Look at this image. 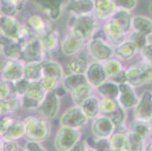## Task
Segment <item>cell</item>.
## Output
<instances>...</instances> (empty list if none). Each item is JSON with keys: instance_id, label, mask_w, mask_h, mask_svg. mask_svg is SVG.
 <instances>
[{"instance_id": "obj_1", "label": "cell", "mask_w": 152, "mask_h": 151, "mask_svg": "<svg viewBox=\"0 0 152 151\" xmlns=\"http://www.w3.org/2000/svg\"><path fill=\"white\" fill-rule=\"evenodd\" d=\"M23 121L24 138L27 141L41 143L50 136L51 124L44 116H29Z\"/></svg>"}, {"instance_id": "obj_2", "label": "cell", "mask_w": 152, "mask_h": 151, "mask_svg": "<svg viewBox=\"0 0 152 151\" xmlns=\"http://www.w3.org/2000/svg\"><path fill=\"white\" fill-rule=\"evenodd\" d=\"M69 20L70 31L76 33L83 38L86 42L94 36L99 30L97 18L93 14L92 15H71Z\"/></svg>"}, {"instance_id": "obj_3", "label": "cell", "mask_w": 152, "mask_h": 151, "mask_svg": "<svg viewBox=\"0 0 152 151\" xmlns=\"http://www.w3.org/2000/svg\"><path fill=\"white\" fill-rule=\"evenodd\" d=\"M126 81L133 88L152 84V66L141 60L125 69Z\"/></svg>"}, {"instance_id": "obj_4", "label": "cell", "mask_w": 152, "mask_h": 151, "mask_svg": "<svg viewBox=\"0 0 152 151\" xmlns=\"http://www.w3.org/2000/svg\"><path fill=\"white\" fill-rule=\"evenodd\" d=\"M88 55L94 61L104 62L114 56V47L102 36H94L86 42Z\"/></svg>"}, {"instance_id": "obj_5", "label": "cell", "mask_w": 152, "mask_h": 151, "mask_svg": "<svg viewBox=\"0 0 152 151\" xmlns=\"http://www.w3.org/2000/svg\"><path fill=\"white\" fill-rule=\"evenodd\" d=\"M81 136L80 128L61 126L55 135L54 146L58 151H69L80 141Z\"/></svg>"}, {"instance_id": "obj_6", "label": "cell", "mask_w": 152, "mask_h": 151, "mask_svg": "<svg viewBox=\"0 0 152 151\" xmlns=\"http://www.w3.org/2000/svg\"><path fill=\"white\" fill-rule=\"evenodd\" d=\"M21 46L22 60L28 61H42L45 59V51L39 36H34L19 43Z\"/></svg>"}, {"instance_id": "obj_7", "label": "cell", "mask_w": 152, "mask_h": 151, "mask_svg": "<svg viewBox=\"0 0 152 151\" xmlns=\"http://www.w3.org/2000/svg\"><path fill=\"white\" fill-rule=\"evenodd\" d=\"M46 91L42 88L39 82L30 83L28 90L20 97V107L27 110H34L40 107Z\"/></svg>"}, {"instance_id": "obj_8", "label": "cell", "mask_w": 152, "mask_h": 151, "mask_svg": "<svg viewBox=\"0 0 152 151\" xmlns=\"http://www.w3.org/2000/svg\"><path fill=\"white\" fill-rule=\"evenodd\" d=\"M23 61L5 58L0 67V79L12 84L23 78Z\"/></svg>"}, {"instance_id": "obj_9", "label": "cell", "mask_w": 152, "mask_h": 151, "mask_svg": "<svg viewBox=\"0 0 152 151\" xmlns=\"http://www.w3.org/2000/svg\"><path fill=\"white\" fill-rule=\"evenodd\" d=\"M135 120L149 123L152 122V90L146 89L141 94L133 108Z\"/></svg>"}, {"instance_id": "obj_10", "label": "cell", "mask_w": 152, "mask_h": 151, "mask_svg": "<svg viewBox=\"0 0 152 151\" xmlns=\"http://www.w3.org/2000/svg\"><path fill=\"white\" fill-rule=\"evenodd\" d=\"M88 121L89 120L84 114L80 106L74 105L64 112L60 118V125L61 126L80 128Z\"/></svg>"}, {"instance_id": "obj_11", "label": "cell", "mask_w": 152, "mask_h": 151, "mask_svg": "<svg viewBox=\"0 0 152 151\" xmlns=\"http://www.w3.org/2000/svg\"><path fill=\"white\" fill-rule=\"evenodd\" d=\"M102 30L106 40L114 48L121 45L127 39L126 33L114 20L110 18L106 20Z\"/></svg>"}, {"instance_id": "obj_12", "label": "cell", "mask_w": 152, "mask_h": 151, "mask_svg": "<svg viewBox=\"0 0 152 151\" xmlns=\"http://www.w3.org/2000/svg\"><path fill=\"white\" fill-rule=\"evenodd\" d=\"M91 128L95 138H109L114 133L116 127L109 116L99 115L93 120Z\"/></svg>"}, {"instance_id": "obj_13", "label": "cell", "mask_w": 152, "mask_h": 151, "mask_svg": "<svg viewBox=\"0 0 152 151\" xmlns=\"http://www.w3.org/2000/svg\"><path fill=\"white\" fill-rule=\"evenodd\" d=\"M52 21L58 20L67 0H32Z\"/></svg>"}, {"instance_id": "obj_14", "label": "cell", "mask_w": 152, "mask_h": 151, "mask_svg": "<svg viewBox=\"0 0 152 151\" xmlns=\"http://www.w3.org/2000/svg\"><path fill=\"white\" fill-rule=\"evenodd\" d=\"M126 133L130 139L145 145L151 138L150 123L134 119L127 128Z\"/></svg>"}, {"instance_id": "obj_15", "label": "cell", "mask_w": 152, "mask_h": 151, "mask_svg": "<svg viewBox=\"0 0 152 151\" xmlns=\"http://www.w3.org/2000/svg\"><path fill=\"white\" fill-rule=\"evenodd\" d=\"M119 89L120 92L117 99L118 104L126 110L133 109L139 100L135 88L129 83L123 82L119 84Z\"/></svg>"}, {"instance_id": "obj_16", "label": "cell", "mask_w": 152, "mask_h": 151, "mask_svg": "<svg viewBox=\"0 0 152 151\" xmlns=\"http://www.w3.org/2000/svg\"><path fill=\"white\" fill-rule=\"evenodd\" d=\"M87 42L83 38L70 31L61 43V48L64 55L73 56L80 53L85 47Z\"/></svg>"}, {"instance_id": "obj_17", "label": "cell", "mask_w": 152, "mask_h": 151, "mask_svg": "<svg viewBox=\"0 0 152 151\" xmlns=\"http://www.w3.org/2000/svg\"><path fill=\"white\" fill-rule=\"evenodd\" d=\"M39 108L45 118L48 120L55 118L60 110V98L54 91L47 92Z\"/></svg>"}, {"instance_id": "obj_18", "label": "cell", "mask_w": 152, "mask_h": 151, "mask_svg": "<svg viewBox=\"0 0 152 151\" xmlns=\"http://www.w3.org/2000/svg\"><path fill=\"white\" fill-rule=\"evenodd\" d=\"M87 82L89 83L94 88L100 85L107 80L105 71L102 62H90L85 72Z\"/></svg>"}, {"instance_id": "obj_19", "label": "cell", "mask_w": 152, "mask_h": 151, "mask_svg": "<svg viewBox=\"0 0 152 151\" xmlns=\"http://www.w3.org/2000/svg\"><path fill=\"white\" fill-rule=\"evenodd\" d=\"M26 24L37 36H42L47 32L52 30L50 20L38 14H34L28 17Z\"/></svg>"}, {"instance_id": "obj_20", "label": "cell", "mask_w": 152, "mask_h": 151, "mask_svg": "<svg viewBox=\"0 0 152 151\" xmlns=\"http://www.w3.org/2000/svg\"><path fill=\"white\" fill-rule=\"evenodd\" d=\"M117 9L112 0H94L93 15L99 20H108Z\"/></svg>"}, {"instance_id": "obj_21", "label": "cell", "mask_w": 152, "mask_h": 151, "mask_svg": "<svg viewBox=\"0 0 152 151\" xmlns=\"http://www.w3.org/2000/svg\"><path fill=\"white\" fill-rule=\"evenodd\" d=\"M65 7L71 15H92L94 13V0H67Z\"/></svg>"}, {"instance_id": "obj_22", "label": "cell", "mask_w": 152, "mask_h": 151, "mask_svg": "<svg viewBox=\"0 0 152 151\" xmlns=\"http://www.w3.org/2000/svg\"><path fill=\"white\" fill-rule=\"evenodd\" d=\"M42 68V77L53 79L61 82L64 77V71L58 62L51 59H44L41 61Z\"/></svg>"}, {"instance_id": "obj_23", "label": "cell", "mask_w": 152, "mask_h": 151, "mask_svg": "<svg viewBox=\"0 0 152 151\" xmlns=\"http://www.w3.org/2000/svg\"><path fill=\"white\" fill-rule=\"evenodd\" d=\"M90 63V58L87 54L79 53L66 66V73L69 74H85Z\"/></svg>"}, {"instance_id": "obj_24", "label": "cell", "mask_w": 152, "mask_h": 151, "mask_svg": "<svg viewBox=\"0 0 152 151\" xmlns=\"http://www.w3.org/2000/svg\"><path fill=\"white\" fill-rule=\"evenodd\" d=\"M95 88L87 82L82 83L70 92L74 105L81 106L82 104L91 96L94 95Z\"/></svg>"}, {"instance_id": "obj_25", "label": "cell", "mask_w": 152, "mask_h": 151, "mask_svg": "<svg viewBox=\"0 0 152 151\" xmlns=\"http://www.w3.org/2000/svg\"><path fill=\"white\" fill-rule=\"evenodd\" d=\"M40 39L45 54L54 53L61 46L60 34L57 30L52 29L40 36Z\"/></svg>"}, {"instance_id": "obj_26", "label": "cell", "mask_w": 152, "mask_h": 151, "mask_svg": "<svg viewBox=\"0 0 152 151\" xmlns=\"http://www.w3.org/2000/svg\"><path fill=\"white\" fill-rule=\"evenodd\" d=\"M127 131V130H126ZM126 131L114 132L109 138L111 151H131V144Z\"/></svg>"}, {"instance_id": "obj_27", "label": "cell", "mask_w": 152, "mask_h": 151, "mask_svg": "<svg viewBox=\"0 0 152 151\" xmlns=\"http://www.w3.org/2000/svg\"><path fill=\"white\" fill-rule=\"evenodd\" d=\"M23 78L30 82H39L42 78L41 61H28L24 63Z\"/></svg>"}, {"instance_id": "obj_28", "label": "cell", "mask_w": 152, "mask_h": 151, "mask_svg": "<svg viewBox=\"0 0 152 151\" xmlns=\"http://www.w3.org/2000/svg\"><path fill=\"white\" fill-rule=\"evenodd\" d=\"M24 131L23 121L15 118L12 125L2 135V139L5 142L17 141L24 137Z\"/></svg>"}, {"instance_id": "obj_29", "label": "cell", "mask_w": 152, "mask_h": 151, "mask_svg": "<svg viewBox=\"0 0 152 151\" xmlns=\"http://www.w3.org/2000/svg\"><path fill=\"white\" fill-rule=\"evenodd\" d=\"M132 30L142 33L150 38L152 36V19L144 15L133 16Z\"/></svg>"}, {"instance_id": "obj_30", "label": "cell", "mask_w": 152, "mask_h": 151, "mask_svg": "<svg viewBox=\"0 0 152 151\" xmlns=\"http://www.w3.org/2000/svg\"><path fill=\"white\" fill-rule=\"evenodd\" d=\"M95 90L102 98H109L116 101L120 92L119 84L109 80H107L96 87Z\"/></svg>"}, {"instance_id": "obj_31", "label": "cell", "mask_w": 152, "mask_h": 151, "mask_svg": "<svg viewBox=\"0 0 152 151\" xmlns=\"http://www.w3.org/2000/svg\"><path fill=\"white\" fill-rule=\"evenodd\" d=\"M132 18L133 15L131 14V12L124 9H117L110 19L114 20L128 35L129 32L132 30Z\"/></svg>"}, {"instance_id": "obj_32", "label": "cell", "mask_w": 152, "mask_h": 151, "mask_svg": "<svg viewBox=\"0 0 152 151\" xmlns=\"http://www.w3.org/2000/svg\"><path fill=\"white\" fill-rule=\"evenodd\" d=\"M138 52L134 44L127 39L121 45L114 48V55L124 61L130 60Z\"/></svg>"}, {"instance_id": "obj_33", "label": "cell", "mask_w": 152, "mask_h": 151, "mask_svg": "<svg viewBox=\"0 0 152 151\" xmlns=\"http://www.w3.org/2000/svg\"><path fill=\"white\" fill-rule=\"evenodd\" d=\"M99 101H100V100L99 99V98L94 95L86 100L80 106L84 114L86 115L89 120H93L100 113Z\"/></svg>"}, {"instance_id": "obj_34", "label": "cell", "mask_w": 152, "mask_h": 151, "mask_svg": "<svg viewBox=\"0 0 152 151\" xmlns=\"http://www.w3.org/2000/svg\"><path fill=\"white\" fill-rule=\"evenodd\" d=\"M102 63L107 80H114L125 70L121 62L115 58H110L106 61L102 62Z\"/></svg>"}, {"instance_id": "obj_35", "label": "cell", "mask_w": 152, "mask_h": 151, "mask_svg": "<svg viewBox=\"0 0 152 151\" xmlns=\"http://www.w3.org/2000/svg\"><path fill=\"white\" fill-rule=\"evenodd\" d=\"M20 107H21L20 98L14 94L6 99L0 101V112L2 116L11 115L18 110Z\"/></svg>"}, {"instance_id": "obj_36", "label": "cell", "mask_w": 152, "mask_h": 151, "mask_svg": "<svg viewBox=\"0 0 152 151\" xmlns=\"http://www.w3.org/2000/svg\"><path fill=\"white\" fill-rule=\"evenodd\" d=\"M86 82L87 81L85 74H69L64 76L61 82V86L70 93L74 88Z\"/></svg>"}, {"instance_id": "obj_37", "label": "cell", "mask_w": 152, "mask_h": 151, "mask_svg": "<svg viewBox=\"0 0 152 151\" xmlns=\"http://www.w3.org/2000/svg\"><path fill=\"white\" fill-rule=\"evenodd\" d=\"M109 117L114 123L116 129H124L126 128L127 113L126 110H125L122 107H121L119 104L117 105L116 110H114V113L109 116Z\"/></svg>"}, {"instance_id": "obj_38", "label": "cell", "mask_w": 152, "mask_h": 151, "mask_svg": "<svg viewBox=\"0 0 152 151\" xmlns=\"http://www.w3.org/2000/svg\"><path fill=\"white\" fill-rule=\"evenodd\" d=\"M127 40H129L134 44L139 52L150 42L149 37L134 30L129 32V34L127 35Z\"/></svg>"}, {"instance_id": "obj_39", "label": "cell", "mask_w": 152, "mask_h": 151, "mask_svg": "<svg viewBox=\"0 0 152 151\" xmlns=\"http://www.w3.org/2000/svg\"><path fill=\"white\" fill-rule=\"evenodd\" d=\"M22 8L14 2L13 0H0V13L2 15L15 17Z\"/></svg>"}, {"instance_id": "obj_40", "label": "cell", "mask_w": 152, "mask_h": 151, "mask_svg": "<svg viewBox=\"0 0 152 151\" xmlns=\"http://www.w3.org/2000/svg\"><path fill=\"white\" fill-rule=\"evenodd\" d=\"M117 101L116 100L109 99V98H101L99 101V110L102 115L109 116L111 113H114L116 110Z\"/></svg>"}, {"instance_id": "obj_41", "label": "cell", "mask_w": 152, "mask_h": 151, "mask_svg": "<svg viewBox=\"0 0 152 151\" xmlns=\"http://www.w3.org/2000/svg\"><path fill=\"white\" fill-rule=\"evenodd\" d=\"M30 83L31 82L27 81L24 78L12 83V90H13V94L17 97H18V98L22 97L28 90L29 87L30 85Z\"/></svg>"}, {"instance_id": "obj_42", "label": "cell", "mask_w": 152, "mask_h": 151, "mask_svg": "<svg viewBox=\"0 0 152 151\" xmlns=\"http://www.w3.org/2000/svg\"><path fill=\"white\" fill-rule=\"evenodd\" d=\"M114 5L118 9L131 11L134 10L137 6V0H112Z\"/></svg>"}, {"instance_id": "obj_43", "label": "cell", "mask_w": 152, "mask_h": 151, "mask_svg": "<svg viewBox=\"0 0 152 151\" xmlns=\"http://www.w3.org/2000/svg\"><path fill=\"white\" fill-rule=\"evenodd\" d=\"M12 94L13 90L12 84L0 79V101L6 99Z\"/></svg>"}, {"instance_id": "obj_44", "label": "cell", "mask_w": 152, "mask_h": 151, "mask_svg": "<svg viewBox=\"0 0 152 151\" xmlns=\"http://www.w3.org/2000/svg\"><path fill=\"white\" fill-rule=\"evenodd\" d=\"M59 82L53 80V79L47 78V77H42V80L39 82V84L42 88L45 90L46 92L52 91L57 88L59 85Z\"/></svg>"}, {"instance_id": "obj_45", "label": "cell", "mask_w": 152, "mask_h": 151, "mask_svg": "<svg viewBox=\"0 0 152 151\" xmlns=\"http://www.w3.org/2000/svg\"><path fill=\"white\" fill-rule=\"evenodd\" d=\"M141 56L142 58V60L148 63L149 64L152 66V43L149 42L147 45L140 52Z\"/></svg>"}, {"instance_id": "obj_46", "label": "cell", "mask_w": 152, "mask_h": 151, "mask_svg": "<svg viewBox=\"0 0 152 151\" xmlns=\"http://www.w3.org/2000/svg\"><path fill=\"white\" fill-rule=\"evenodd\" d=\"M24 150L26 151H48L41 144V143L34 141H27Z\"/></svg>"}, {"instance_id": "obj_47", "label": "cell", "mask_w": 152, "mask_h": 151, "mask_svg": "<svg viewBox=\"0 0 152 151\" xmlns=\"http://www.w3.org/2000/svg\"><path fill=\"white\" fill-rule=\"evenodd\" d=\"M21 147L16 141H9L4 143L3 151H19Z\"/></svg>"}, {"instance_id": "obj_48", "label": "cell", "mask_w": 152, "mask_h": 151, "mask_svg": "<svg viewBox=\"0 0 152 151\" xmlns=\"http://www.w3.org/2000/svg\"><path fill=\"white\" fill-rule=\"evenodd\" d=\"M89 144L87 143L86 140L80 141L78 143L76 144L69 151H86Z\"/></svg>"}, {"instance_id": "obj_49", "label": "cell", "mask_w": 152, "mask_h": 151, "mask_svg": "<svg viewBox=\"0 0 152 151\" xmlns=\"http://www.w3.org/2000/svg\"><path fill=\"white\" fill-rule=\"evenodd\" d=\"M54 91L55 92V94L58 95V96L59 97V98H61V97L64 96V95H65L66 93H67V91H65V89L63 88V87H59L58 86L57 88H55V90H54Z\"/></svg>"}, {"instance_id": "obj_50", "label": "cell", "mask_w": 152, "mask_h": 151, "mask_svg": "<svg viewBox=\"0 0 152 151\" xmlns=\"http://www.w3.org/2000/svg\"><path fill=\"white\" fill-rule=\"evenodd\" d=\"M143 151H152V138L146 142V144L144 146Z\"/></svg>"}, {"instance_id": "obj_51", "label": "cell", "mask_w": 152, "mask_h": 151, "mask_svg": "<svg viewBox=\"0 0 152 151\" xmlns=\"http://www.w3.org/2000/svg\"><path fill=\"white\" fill-rule=\"evenodd\" d=\"M13 1L15 2V3L17 4L18 5H19V6H20V8H23V4L25 3V2H27V0H13Z\"/></svg>"}, {"instance_id": "obj_52", "label": "cell", "mask_w": 152, "mask_h": 151, "mask_svg": "<svg viewBox=\"0 0 152 151\" xmlns=\"http://www.w3.org/2000/svg\"><path fill=\"white\" fill-rule=\"evenodd\" d=\"M5 141L2 139V137L0 135V151H3V146Z\"/></svg>"}, {"instance_id": "obj_53", "label": "cell", "mask_w": 152, "mask_h": 151, "mask_svg": "<svg viewBox=\"0 0 152 151\" xmlns=\"http://www.w3.org/2000/svg\"><path fill=\"white\" fill-rule=\"evenodd\" d=\"M86 151H97V150H95L94 147H92L88 146V147H87L86 150Z\"/></svg>"}, {"instance_id": "obj_54", "label": "cell", "mask_w": 152, "mask_h": 151, "mask_svg": "<svg viewBox=\"0 0 152 151\" xmlns=\"http://www.w3.org/2000/svg\"><path fill=\"white\" fill-rule=\"evenodd\" d=\"M148 12L150 13V15H152V2H151L148 6Z\"/></svg>"}, {"instance_id": "obj_55", "label": "cell", "mask_w": 152, "mask_h": 151, "mask_svg": "<svg viewBox=\"0 0 152 151\" xmlns=\"http://www.w3.org/2000/svg\"><path fill=\"white\" fill-rule=\"evenodd\" d=\"M150 128H151V138H152V122L150 123Z\"/></svg>"}, {"instance_id": "obj_56", "label": "cell", "mask_w": 152, "mask_h": 151, "mask_svg": "<svg viewBox=\"0 0 152 151\" xmlns=\"http://www.w3.org/2000/svg\"><path fill=\"white\" fill-rule=\"evenodd\" d=\"M149 41H150V42H151V43H152V36L149 38Z\"/></svg>"}]
</instances>
